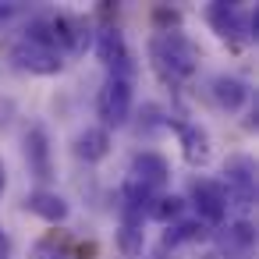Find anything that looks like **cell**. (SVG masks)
Instances as JSON below:
<instances>
[{"label": "cell", "mask_w": 259, "mask_h": 259, "mask_svg": "<svg viewBox=\"0 0 259 259\" xmlns=\"http://www.w3.org/2000/svg\"><path fill=\"white\" fill-rule=\"evenodd\" d=\"M149 54H153V64L156 71L167 78V82H185L195 75L199 68V50L192 39H185L181 32H160L153 43H149Z\"/></svg>", "instance_id": "1"}, {"label": "cell", "mask_w": 259, "mask_h": 259, "mask_svg": "<svg viewBox=\"0 0 259 259\" xmlns=\"http://www.w3.org/2000/svg\"><path fill=\"white\" fill-rule=\"evenodd\" d=\"M220 188H224L227 206L245 213L255 202V163L248 156H231L227 167H224V185Z\"/></svg>", "instance_id": "2"}, {"label": "cell", "mask_w": 259, "mask_h": 259, "mask_svg": "<svg viewBox=\"0 0 259 259\" xmlns=\"http://www.w3.org/2000/svg\"><path fill=\"white\" fill-rule=\"evenodd\" d=\"M96 110H100L103 124H110V128L128 124V117H132V78L128 75H107L100 100H96Z\"/></svg>", "instance_id": "3"}, {"label": "cell", "mask_w": 259, "mask_h": 259, "mask_svg": "<svg viewBox=\"0 0 259 259\" xmlns=\"http://www.w3.org/2000/svg\"><path fill=\"white\" fill-rule=\"evenodd\" d=\"M206 18H209V25H213L224 39H238L241 32H245V36H255V32H259V11L245 18L234 4H209Z\"/></svg>", "instance_id": "4"}, {"label": "cell", "mask_w": 259, "mask_h": 259, "mask_svg": "<svg viewBox=\"0 0 259 259\" xmlns=\"http://www.w3.org/2000/svg\"><path fill=\"white\" fill-rule=\"evenodd\" d=\"M192 206H195L199 220H206V224H224V217H227V199H224L220 181L195 178V181H192Z\"/></svg>", "instance_id": "5"}, {"label": "cell", "mask_w": 259, "mask_h": 259, "mask_svg": "<svg viewBox=\"0 0 259 259\" xmlns=\"http://www.w3.org/2000/svg\"><path fill=\"white\" fill-rule=\"evenodd\" d=\"M11 61H15L22 71H32V75H54V71H61V64H64L57 50L39 47V43H32V39H22V43L11 50Z\"/></svg>", "instance_id": "6"}, {"label": "cell", "mask_w": 259, "mask_h": 259, "mask_svg": "<svg viewBox=\"0 0 259 259\" xmlns=\"http://www.w3.org/2000/svg\"><path fill=\"white\" fill-rule=\"evenodd\" d=\"M96 57L110 68V75H128L132 78V54H128V43L117 29H103L100 39H96Z\"/></svg>", "instance_id": "7"}, {"label": "cell", "mask_w": 259, "mask_h": 259, "mask_svg": "<svg viewBox=\"0 0 259 259\" xmlns=\"http://www.w3.org/2000/svg\"><path fill=\"white\" fill-rule=\"evenodd\" d=\"M167 178H170V163L160 153H153V149L135 153V160H132V181H139L142 188L156 192V188L167 185Z\"/></svg>", "instance_id": "8"}, {"label": "cell", "mask_w": 259, "mask_h": 259, "mask_svg": "<svg viewBox=\"0 0 259 259\" xmlns=\"http://www.w3.org/2000/svg\"><path fill=\"white\" fill-rule=\"evenodd\" d=\"M252 245H255V227H252L248 220H234V224H227V227L217 234V248H220V255H227V259H245V255L252 252Z\"/></svg>", "instance_id": "9"}, {"label": "cell", "mask_w": 259, "mask_h": 259, "mask_svg": "<svg viewBox=\"0 0 259 259\" xmlns=\"http://www.w3.org/2000/svg\"><path fill=\"white\" fill-rule=\"evenodd\" d=\"M174 128H178V139H181V153H185V160H188L192 167H206L209 156H213V149H209V135H206L199 124H192V121H178Z\"/></svg>", "instance_id": "10"}, {"label": "cell", "mask_w": 259, "mask_h": 259, "mask_svg": "<svg viewBox=\"0 0 259 259\" xmlns=\"http://www.w3.org/2000/svg\"><path fill=\"white\" fill-rule=\"evenodd\" d=\"M25 160H29L32 178H39V181L54 178V163H50V142H47V132H43V128H29V135H25Z\"/></svg>", "instance_id": "11"}, {"label": "cell", "mask_w": 259, "mask_h": 259, "mask_svg": "<svg viewBox=\"0 0 259 259\" xmlns=\"http://www.w3.org/2000/svg\"><path fill=\"white\" fill-rule=\"evenodd\" d=\"M209 93H213V100H217L224 110H231V114L248 103V85H245L241 78H234V75H217V78L209 82Z\"/></svg>", "instance_id": "12"}, {"label": "cell", "mask_w": 259, "mask_h": 259, "mask_svg": "<svg viewBox=\"0 0 259 259\" xmlns=\"http://www.w3.org/2000/svg\"><path fill=\"white\" fill-rule=\"evenodd\" d=\"M110 153V132L107 128H85L75 135V156L85 163H100Z\"/></svg>", "instance_id": "13"}, {"label": "cell", "mask_w": 259, "mask_h": 259, "mask_svg": "<svg viewBox=\"0 0 259 259\" xmlns=\"http://www.w3.org/2000/svg\"><path fill=\"white\" fill-rule=\"evenodd\" d=\"M25 206H29L36 217L50 220V224H61V220H68V202H64L57 192H47V188H36V192L25 199Z\"/></svg>", "instance_id": "14"}, {"label": "cell", "mask_w": 259, "mask_h": 259, "mask_svg": "<svg viewBox=\"0 0 259 259\" xmlns=\"http://www.w3.org/2000/svg\"><path fill=\"white\" fill-rule=\"evenodd\" d=\"M142 220H132V217H124L121 220V231H117V245H121V252L124 255H142Z\"/></svg>", "instance_id": "15"}, {"label": "cell", "mask_w": 259, "mask_h": 259, "mask_svg": "<svg viewBox=\"0 0 259 259\" xmlns=\"http://www.w3.org/2000/svg\"><path fill=\"white\" fill-rule=\"evenodd\" d=\"M181 209H185V199H181V195H160V199H153L149 217H156V220L167 224V220H178Z\"/></svg>", "instance_id": "16"}, {"label": "cell", "mask_w": 259, "mask_h": 259, "mask_svg": "<svg viewBox=\"0 0 259 259\" xmlns=\"http://www.w3.org/2000/svg\"><path fill=\"white\" fill-rule=\"evenodd\" d=\"M195 238H202V224H199V220H192V224H178L174 231H167V234H163V245L174 248V245H185V241H195Z\"/></svg>", "instance_id": "17"}, {"label": "cell", "mask_w": 259, "mask_h": 259, "mask_svg": "<svg viewBox=\"0 0 259 259\" xmlns=\"http://www.w3.org/2000/svg\"><path fill=\"white\" fill-rule=\"evenodd\" d=\"M29 259H71V255L64 248H57V241H36L32 252H29Z\"/></svg>", "instance_id": "18"}, {"label": "cell", "mask_w": 259, "mask_h": 259, "mask_svg": "<svg viewBox=\"0 0 259 259\" xmlns=\"http://www.w3.org/2000/svg\"><path fill=\"white\" fill-rule=\"evenodd\" d=\"M8 248H11V241H8L4 227H0V259H8Z\"/></svg>", "instance_id": "19"}, {"label": "cell", "mask_w": 259, "mask_h": 259, "mask_svg": "<svg viewBox=\"0 0 259 259\" xmlns=\"http://www.w3.org/2000/svg\"><path fill=\"white\" fill-rule=\"evenodd\" d=\"M11 11H15V4H0V18H8Z\"/></svg>", "instance_id": "20"}, {"label": "cell", "mask_w": 259, "mask_h": 259, "mask_svg": "<svg viewBox=\"0 0 259 259\" xmlns=\"http://www.w3.org/2000/svg\"><path fill=\"white\" fill-rule=\"evenodd\" d=\"M0 192H4V167H0Z\"/></svg>", "instance_id": "21"}]
</instances>
